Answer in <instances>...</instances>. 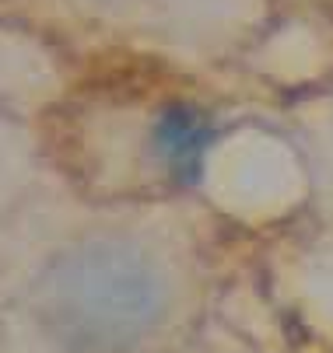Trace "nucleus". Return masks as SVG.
<instances>
[{"label":"nucleus","mask_w":333,"mask_h":353,"mask_svg":"<svg viewBox=\"0 0 333 353\" xmlns=\"http://www.w3.org/2000/svg\"><path fill=\"white\" fill-rule=\"evenodd\" d=\"M42 196L0 245V353L200 346L214 263L182 196Z\"/></svg>","instance_id":"f257e3e1"},{"label":"nucleus","mask_w":333,"mask_h":353,"mask_svg":"<svg viewBox=\"0 0 333 353\" xmlns=\"http://www.w3.org/2000/svg\"><path fill=\"white\" fill-rule=\"evenodd\" d=\"M193 182L214 210L242 224H263L309 203V168L298 140L260 126L214 133Z\"/></svg>","instance_id":"f03ea898"},{"label":"nucleus","mask_w":333,"mask_h":353,"mask_svg":"<svg viewBox=\"0 0 333 353\" xmlns=\"http://www.w3.org/2000/svg\"><path fill=\"white\" fill-rule=\"evenodd\" d=\"M144 42L193 63L246 53L270 25V0H130Z\"/></svg>","instance_id":"7ed1b4c3"},{"label":"nucleus","mask_w":333,"mask_h":353,"mask_svg":"<svg viewBox=\"0 0 333 353\" xmlns=\"http://www.w3.org/2000/svg\"><path fill=\"white\" fill-rule=\"evenodd\" d=\"M50 140L42 119L0 102V245L46 192Z\"/></svg>","instance_id":"20e7f679"},{"label":"nucleus","mask_w":333,"mask_h":353,"mask_svg":"<svg viewBox=\"0 0 333 353\" xmlns=\"http://www.w3.org/2000/svg\"><path fill=\"white\" fill-rule=\"evenodd\" d=\"M298 147L309 168V203L333 234V88L298 116Z\"/></svg>","instance_id":"39448f33"},{"label":"nucleus","mask_w":333,"mask_h":353,"mask_svg":"<svg viewBox=\"0 0 333 353\" xmlns=\"http://www.w3.org/2000/svg\"><path fill=\"white\" fill-rule=\"evenodd\" d=\"M21 0H0V18H18Z\"/></svg>","instance_id":"423d86ee"}]
</instances>
